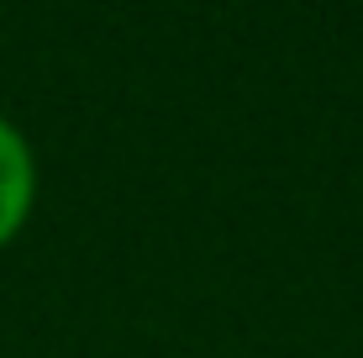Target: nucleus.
Returning a JSON list of instances; mask_svg holds the SVG:
<instances>
[{
	"mask_svg": "<svg viewBox=\"0 0 363 358\" xmlns=\"http://www.w3.org/2000/svg\"><path fill=\"white\" fill-rule=\"evenodd\" d=\"M37 201V158L16 121L0 116V248L27 227Z\"/></svg>",
	"mask_w": 363,
	"mask_h": 358,
	"instance_id": "1",
	"label": "nucleus"
}]
</instances>
